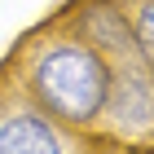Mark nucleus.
I'll return each instance as SVG.
<instances>
[{
	"label": "nucleus",
	"mask_w": 154,
	"mask_h": 154,
	"mask_svg": "<svg viewBox=\"0 0 154 154\" xmlns=\"http://www.w3.org/2000/svg\"><path fill=\"white\" fill-rule=\"evenodd\" d=\"M9 66L18 71V79L9 84L22 97H31L44 115H53L75 132H97L106 84H110V62L97 48L62 31L57 22H48L18 44Z\"/></svg>",
	"instance_id": "f257e3e1"
},
{
	"label": "nucleus",
	"mask_w": 154,
	"mask_h": 154,
	"mask_svg": "<svg viewBox=\"0 0 154 154\" xmlns=\"http://www.w3.org/2000/svg\"><path fill=\"white\" fill-rule=\"evenodd\" d=\"M97 132L132 150H150L154 132V66L145 62H119L110 66L106 101H101V119Z\"/></svg>",
	"instance_id": "f03ea898"
},
{
	"label": "nucleus",
	"mask_w": 154,
	"mask_h": 154,
	"mask_svg": "<svg viewBox=\"0 0 154 154\" xmlns=\"http://www.w3.org/2000/svg\"><path fill=\"white\" fill-rule=\"evenodd\" d=\"M84 137L22 97L0 75V154H84Z\"/></svg>",
	"instance_id": "7ed1b4c3"
},
{
	"label": "nucleus",
	"mask_w": 154,
	"mask_h": 154,
	"mask_svg": "<svg viewBox=\"0 0 154 154\" xmlns=\"http://www.w3.org/2000/svg\"><path fill=\"white\" fill-rule=\"evenodd\" d=\"M53 22L62 31H71L75 40H84L88 48H97L110 66H119V62H145L141 48H137V40H132L123 0H75L71 9H62Z\"/></svg>",
	"instance_id": "20e7f679"
},
{
	"label": "nucleus",
	"mask_w": 154,
	"mask_h": 154,
	"mask_svg": "<svg viewBox=\"0 0 154 154\" xmlns=\"http://www.w3.org/2000/svg\"><path fill=\"white\" fill-rule=\"evenodd\" d=\"M123 13H128V26H132L141 57L154 66V0H123Z\"/></svg>",
	"instance_id": "39448f33"
}]
</instances>
